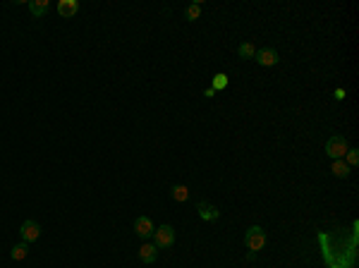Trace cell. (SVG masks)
I'll list each match as a JSON object with an SVG mask.
<instances>
[{"label": "cell", "instance_id": "6da1fadb", "mask_svg": "<svg viewBox=\"0 0 359 268\" xmlns=\"http://www.w3.org/2000/svg\"><path fill=\"white\" fill-rule=\"evenodd\" d=\"M244 245H247V249H251V252L264 249V245H266L264 228H261V225H251V228L244 232Z\"/></svg>", "mask_w": 359, "mask_h": 268}, {"label": "cell", "instance_id": "7a4b0ae2", "mask_svg": "<svg viewBox=\"0 0 359 268\" xmlns=\"http://www.w3.org/2000/svg\"><path fill=\"white\" fill-rule=\"evenodd\" d=\"M347 151H350V144H347V139H345V137H330V139H328L326 142V153L330 158H333V160H338V158H345V153H347Z\"/></svg>", "mask_w": 359, "mask_h": 268}, {"label": "cell", "instance_id": "3957f363", "mask_svg": "<svg viewBox=\"0 0 359 268\" xmlns=\"http://www.w3.org/2000/svg\"><path fill=\"white\" fill-rule=\"evenodd\" d=\"M172 242H175V230H172V225H158L156 230H153V245L158 247V249H165V247H172Z\"/></svg>", "mask_w": 359, "mask_h": 268}, {"label": "cell", "instance_id": "277c9868", "mask_svg": "<svg viewBox=\"0 0 359 268\" xmlns=\"http://www.w3.org/2000/svg\"><path fill=\"white\" fill-rule=\"evenodd\" d=\"M19 237H22V242H36L41 237V225L36 221H24L22 228H19Z\"/></svg>", "mask_w": 359, "mask_h": 268}, {"label": "cell", "instance_id": "5b68a950", "mask_svg": "<svg viewBox=\"0 0 359 268\" xmlns=\"http://www.w3.org/2000/svg\"><path fill=\"white\" fill-rule=\"evenodd\" d=\"M254 60H257L261 67H273V65H278V50L275 48H261V50H257V56H254Z\"/></svg>", "mask_w": 359, "mask_h": 268}, {"label": "cell", "instance_id": "8992f818", "mask_svg": "<svg viewBox=\"0 0 359 268\" xmlns=\"http://www.w3.org/2000/svg\"><path fill=\"white\" fill-rule=\"evenodd\" d=\"M153 223H151V218L148 216H139L137 221H134V232H137V237H141V239H148V237H153Z\"/></svg>", "mask_w": 359, "mask_h": 268}, {"label": "cell", "instance_id": "52a82bcc", "mask_svg": "<svg viewBox=\"0 0 359 268\" xmlns=\"http://www.w3.org/2000/svg\"><path fill=\"white\" fill-rule=\"evenodd\" d=\"M196 211H199V216H201V221H218L220 218L218 208L211 206V204H206V201H199V204H196Z\"/></svg>", "mask_w": 359, "mask_h": 268}, {"label": "cell", "instance_id": "ba28073f", "mask_svg": "<svg viewBox=\"0 0 359 268\" xmlns=\"http://www.w3.org/2000/svg\"><path fill=\"white\" fill-rule=\"evenodd\" d=\"M77 12H79L77 0H60V3H58V15L60 17H74Z\"/></svg>", "mask_w": 359, "mask_h": 268}, {"label": "cell", "instance_id": "9c48e42d", "mask_svg": "<svg viewBox=\"0 0 359 268\" xmlns=\"http://www.w3.org/2000/svg\"><path fill=\"white\" fill-rule=\"evenodd\" d=\"M139 259H141V263H153V261L158 259V247L156 245H141Z\"/></svg>", "mask_w": 359, "mask_h": 268}, {"label": "cell", "instance_id": "30bf717a", "mask_svg": "<svg viewBox=\"0 0 359 268\" xmlns=\"http://www.w3.org/2000/svg\"><path fill=\"white\" fill-rule=\"evenodd\" d=\"M48 8H50L48 0H29V12L34 17H43L48 12Z\"/></svg>", "mask_w": 359, "mask_h": 268}, {"label": "cell", "instance_id": "8fae6325", "mask_svg": "<svg viewBox=\"0 0 359 268\" xmlns=\"http://www.w3.org/2000/svg\"><path fill=\"white\" fill-rule=\"evenodd\" d=\"M330 173L336 175V177H347V175H350V166H347V163H345L343 158H338V160H333V166H330Z\"/></svg>", "mask_w": 359, "mask_h": 268}, {"label": "cell", "instance_id": "7c38bea8", "mask_svg": "<svg viewBox=\"0 0 359 268\" xmlns=\"http://www.w3.org/2000/svg\"><path fill=\"white\" fill-rule=\"evenodd\" d=\"M27 254H29V245H27V242H19V245L12 247L10 256H12L15 261H24V259H27Z\"/></svg>", "mask_w": 359, "mask_h": 268}, {"label": "cell", "instance_id": "4fadbf2b", "mask_svg": "<svg viewBox=\"0 0 359 268\" xmlns=\"http://www.w3.org/2000/svg\"><path fill=\"white\" fill-rule=\"evenodd\" d=\"M170 197L182 204V201H187V199H189V190L185 187V184H175V187L170 190Z\"/></svg>", "mask_w": 359, "mask_h": 268}, {"label": "cell", "instance_id": "5bb4252c", "mask_svg": "<svg viewBox=\"0 0 359 268\" xmlns=\"http://www.w3.org/2000/svg\"><path fill=\"white\" fill-rule=\"evenodd\" d=\"M237 53H240V58H244V60H249V58H254L257 56V48H254V43H242V46L237 48Z\"/></svg>", "mask_w": 359, "mask_h": 268}, {"label": "cell", "instance_id": "9a60e30c", "mask_svg": "<svg viewBox=\"0 0 359 268\" xmlns=\"http://www.w3.org/2000/svg\"><path fill=\"white\" fill-rule=\"evenodd\" d=\"M227 87V74H223V72H218L216 77H213V84H211V89L213 91H223V89Z\"/></svg>", "mask_w": 359, "mask_h": 268}, {"label": "cell", "instance_id": "2e32d148", "mask_svg": "<svg viewBox=\"0 0 359 268\" xmlns=\"http://www.w3.org/2000/svg\"><path fill=\"white\" fill-rule=\"evenodd\" d=\"M199 15H201V3H194V5H189L187 12H185V17H187L189 22H194V19H199Z\"/></svg>", "mask_w": 359, "mask_h": 268}, {"label": "cell", "instance_id": "e0dca14e", "mask_svg": "<svg viewBox=\"0 0 359 268\" xmlns=\"http://www.w3.org/2000/svg\"><path fill=\"white\" fill-rule=\"evenodd\" d=\"M345 156H347V166H357L359 163V151L357 149H350Z\"/></svg>", "mask_w": 359, "mask_h": 268}, {"label": "cell", "instance_id": "ac0fdd59", "mask_svg": "<svg viewBox=\"0 0 359 268\" xmlns=\"http://www.w3.org/2000/svg\"><path fill=\"white\" fill-rule=\"evenodd\" d=\"M203 96H206V98H213V96H216V91H213V89L209 87V89H206V91H203Z\"/></svg>", "mask_w": 359, "mask_h": 268}, {"label": "cell", "instance_id": "d6986e66", "mask_svg": "<svg viewBox=\"0 0 359 268\" xmlns=\"http://www.w3.org/2000/svg\"><path fill=\"white\" fill-rule=\"evenodd\" d=\"M336 98H338V101H343V98H345V91H343V89H338V91H336Z\"/></svg>", "mask_w": 359, "mask_h": 268}, {"label": "cell", "instance_id": "ffe728a7", "mask_svg": "<svg viewBox=\"0 0 359 268\" xmlns=\"http://www.w3.org/2000/svg\"><path fill=\"white\" fill-rule=\"evenodd\" d=\"M257 259V252H247V261H254Z\"/></svg>", "mask_w": 359, "mask_h": 268}]
</instances>
